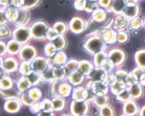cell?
<instances>
[{"mask_svg": "<svg viewBox=\"0 0 145 116\" xmlns=\"http://www.w3.org/2000/svg\"><path fill=\"white\" fill-rule=\"evenodd\" d=\"M40 0H19V5L22 7H30L36 5Z\"/></svg>", "mask_w": 145, "mask_h": 116, "instance_id": "obj_1", "label": "cell"}, {"mask_svg": "<svg viewBox=\"0 0 145 116\" xmlns=\"http://www.w3.org/2000/svg\"><path fill=\"white\" fill-rule=\"evenodd\" d=\"M126 0H113L112 7L115 10H121L125 6Z\"/></svg>", "mask_w": 145, "mask_h": 116, "instance_id": "obj_2", "label": "cell"}, {"mask_svg": "<svg viewBox=\"0 0 145 116\" xmlns=\"http://www.w3.org/2000/svg\"><path fill=\"white\" fill-rule=\"evenodd\" d=\"M95 90L96 91V92L97 93H101L103 92H104L105 89H106V86L105 84H103V83L102 82H96L95 84Z\"/></svg>", "mask_w": 145, "mask_h": 116, "instance_id": "obj_3", "label": "cell"}, {"mask_svg": "<svg viewBox=\"0 0 145 116\" xmlns=\"http://www.w3.org/2000/svg\"><path fill=\"white\" fill-rule=\"evenodd\" d=\"M102 76H103V73H101V71L98 69H95L92 71L91 73V76L93 79L96 78V80H99L101 78Z\"/></svg>", "mask_w": 145, "mask_h": 116, "instance_id": "obj_4", "label": "cell"}, {"mask_svg": "<svg viewBox=\"0 0 145 116\" xmlns=\"http://www.w3.org/2000/svg\"><path fill=\"white\" fill-rule=\"evenodd\" d=\"M125 12L126 13V14H127L129 16H132L133 14H134L135 12V7L133 5H128L125 10Z\"/></svg>", "mask_w": 145, "mask_h": 116, "instance_id": "obj_5", "label": "cell"}, {"mask_svg": "<svg viewBox=\"0 0 145 116\" xmlns=\"http://www.w3.org/2000/svg\"><path fill=\"white\" fill-rule=\"evenodd\" d=\"M111 0H99V3L102 6H106L109 5L110 2Z\"/></svg>", "mask_w": 145, "mask_h": 116, "instance_id": "obj_6", "label": "cell"}, {"mask_svg": "<svg viewBox=\"0 0 145 116\" xmlns=\"http://www.w3.org/2000/svg\"><path fill=\"white\" fill-rule=\"evenodd\" d=\"M92 1H96V0H92Z\"/></svg>", "mask_w": 145, "mask_h": 116, "instance_id": "obj_7", "label": "cell"}]
</instances>
